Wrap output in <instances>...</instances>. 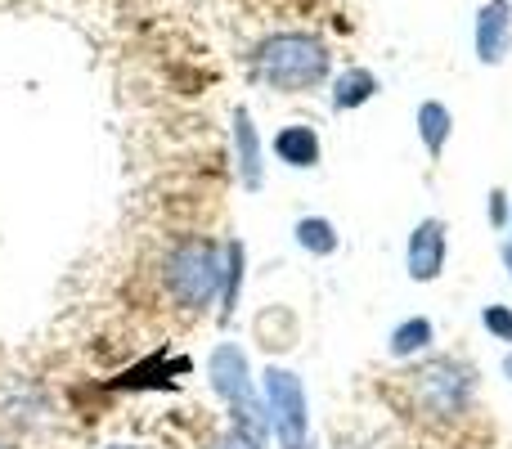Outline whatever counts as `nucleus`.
Segmentation results:
<instances>
[{"label": "nucleus", "mask_w": 512, "mask_h": 449, "mask_svg": "<svg viewBox=\"0 0 512 449\" xmlns=\"http://www.w3.org/2000/svg\"><path fill=\"white\" fill-rule=\"evenodd\" d=\"M400 400H405V414H414L423 427L450 432V427L468 423L477 414L481 373L468 355L432 351L423 360L405 364V373H400Z\"/></svg>", "instance_id": "obj_1"}, {"label": "nucleus", "mask_w": 512, "mask_h": 449, "mask_svg": "<svg viewBox=\"0 0 512 449\" xmlns=\"http://www.w3.org/2000/svg\"><path fill=\"white\" fill-rule=\"evenodd\" d=\"M248 77L270 95H310L333 81V50L324 45V36L301 27L270 32L252 45Z\"/></svg>", "instance_id": "obj_2"}, {"label": "nucleus", "mask_w": 512, "mask_h": 449, "mask_svg": "<svg viewBox=\"0 0 512 449\" xmlns=\"http://www.w3.org/2000/svg\"><path fill=\"white\" fill-rule=\"evenodd\" d=\"M221 274H225V238L212 234H180L158 261L162 297L171 301V310H180L189 319L216 315Z\"/></svg>", "instance_id": "obj_3"}, {"label": "nucleus", "mask_w": 512, "mask_h": 449, "mask_svg": "<svg viewBox=\"0 0 512 449\" xmlns=\"http://www.w3.org/2000/svg\"><path fill=\"white\" fill-rule=\"evenodd\" d=\"M203 373H207V391H212L216 405L225 409V423L270 445V418H265V400H261V373L252 369V355L243 351V342L221 337V342L207 351Z\"/></svg>", "instance_id": "obj_4"}, {"label": "nucleus", "mask_w": 512, "mask_h": 449, "mask_svg": "<svg viewBox=\"0 0 512 449\" xmlns=\"http://www.w3.org/2000/svg\"><path fill=\"white\" fill-rule=\"evenodd\" d=\"M261 400L270 418L274 449H315V423H310V391L306 378L288 364H265L261 369Z\"/></svg>", "instance_id": "obj_5"}, {"label": "nucleus", "mask_w": 512, "mask_h": 449, "mask_svg": "<svg viewBox=\"0 0 512 449\" xmlns=\"http://www.w3.org/2000/svg\"><path fill=\"white\" fill-rule=\"evenodd\" d=\"M230 149H234V180H239V189L243 194H261L265 171H270V144H265L252 108L243 104L230 113Z\"/></svg>", "instance_id": "obj_6"}, {"label": "nucleus", "mask_w": 512, "mask_h": 449, "mask_svg": "<svg viewBox=\"0 0 512 449\" xmlns=\"http://www.w3.org/2000/svg\"><path fill=\"white\" fill-rule=\"evenodd\" d=\"M450 270V225L441 216H423L405 238V274L409 283H436Z\"/></svg>", "instance_id": "obj_7"}, {"label": "nucleus", "mask_w": 512, "mask_h": 449, "mask_svg": "<svg viewBox=\"0 0 512 449\" xmlns=\"http://www.w3.org/2000/svg\"><path fill=\"white\" fill-rule=\"evenodd\" d=\"M472 50H477V63L504 68L512 54V0H481L477 23H472Z\"/></svg>", "instance_id": "obj_8"}, {"label": "nucleus", "mask_w": 512, "mask_h": 449, "mask_svg": "<svg viewBox=\"0 0 512 449\" xmlns=\"http://www.w3.org/2000/svg\"><path fill=\"white\" fill-rule=\"evenodd\" d=\"M270 158L288 171H315L324 162V140L310 122H283L270 140Z\"/></svg>", "instance_id": "obj_9"}, {"label": "nucleus", "mask_w": 512, "mask_h": 449, "mask_svg": "<svg viewBox=\"0 0 512 449\" xmlns=\"http://www.w3.org/2000/svg\"><path fill=\"white\" fill-rule=\"evenodd\" d=\"M243 288H248V243L243 238H225V274H221V301H216V324L230 328L239 319Z\"/></svg>", "instance_id": "obj_10"}, {"label": "nucleus", "mask_w": 512, "mask_h": 449, "mask_svg": "<svg viewBox=\"0 0 512 449\" xmlns=\"http://www.w3.org/2000/svg\"><path fill=\"white\" fill-rule=\"evenodd\" d=\"M382 90L378 72L364 68V63H351V68L333 72V81H328V108L333 113H360L364 104H373Z\"/></svg>", "instance_id": "obj_11"}, {"label": "nucleus", "mask_w": 512, "mask_h": 449, "mask_svg": "<svg viewBox=\"0 0 512 449\" xmlns=\"http://www.w3.org/2000/svg\"><path fill=\"white\" fill-rule=\"evenodd\" d=\"M436 351V319L432 315H405L400 324H391L387 333V360L414 364L423 355Z\"/></svg>", "instance_id": "obj_12"}, {"label": "nucleus", "mask_w": 512, "mask_h": 449, "mask_svg": "<svg viewBox=\"0 0 512 449\" xmlns=\"http://www.w3.org/2000/svg\"><path fill=\"white\" fill-rule=\"evenodd\" d=\"M414 126H418V144H423V153L432 162L445 158V149H450L454 140V113L450 104H441V99H423L414 113Z\"/></svg>", "instance_id": "obj_13"}, {"label": "nucleus", "mask_w": 512, "mask_h": 449, "mask_svg": "<svg viewBox=\"0 0 512 449\" xmlns=\"http://www.w3.org/2000/svg\"><path fill=\"white\" fill-rule=\"evenodd\" d=\"M292 243H297V252H306L310 261H328V256L342 252V229L328 221V216H297V221H292Z\"/></svg>", "instance_id": "obj_14"}, {"label": "nucleus", "mask_w": 512, "mask_h": 449, "mask_svg": "<svg viewBox=\"0 0 512 449\" xmlns=\"http://www.w3.org/2000/svg\"><path fill=\"white\" fill-rule=\"evenodd\" d=\"M45 391L36 387V382H23V378H14L9 382V396L0 400V414L9 418L14 427H36L45 418Z\"/></svg>", "instance_id": "obj_15"}, {"label": "nucleus", "mask_w": 512, "mask_h": 449, "mask_svg": "<svg viewBox=\"0 0 512 449\" xmlns=\"http://www.w3.org/2000/svg\"><path fill=\"white\" fill-rule=\"evenodd\" d=\"M481 328H486V337L490 342H499L508 351L512 346V306L508 301H490V306H481Z\"/></svg>", "instance_id": "obj_16"}, {"label": "nucleus", "mask_w": 512, "mask_h": 449, "mask_svg": "<svg viewBox=\"0 0 512 449\" xmlns=\"http://www.w3.org/2000/svg\"><path fill=\"white\" fill-rule=\"evenodd\" d=\"M486 221L499 234H512V194L508 189H490L486 194Z\"/></svg>", "instance_id": "obj_17"}, {"label": "nucleus", "mask_w": 512, "mask_h": 449, "mask_svg": "<svg viewBox=\"0 0 512 449\" xmlns=\"http://www.w3.org/2000/svg\"><path fill=\"white\" fill-rule=\"evenodd\" d=\"M203 449H270L265 441H256V436H248V432H239V427H230L225 423L221 432L212 436V441H207Z\"/></svg>", "instance_id": "obj_18"}, {"label": "nucleus", "mask_w": 512, "mask_h": 449, "mask_svg": "<svg viewBox=\"0 0 512 449\" xmlns=\"http://www.w3.org/2000/svg\"><path fill=\"white\" fill-rule=\"evenodd\" d=\"M499 265H504V274L512 279V234L504 238V243H499Z\"/></svg>", "instance_id": "obj_19"}, {"label": "nucleus", "mask_w": 512, "mask_h": 449, "mask_svg": "<svg viewBox=\"0 0 512 449\" xmlns=\"http://www.w3.org/2000/svg\"><path fill=\"white\" fill-rule=\"evenodd\" d=\"M99 449H153V445H144V441H108V445H99Z\"/></svg>", "instance_id": "obj_20"}, {"label": "nucleus", "mask_w": 512, "mask_h": 449, "mask_svg": "<svg viewBox=\"0 0 512 449\" xmlns=\"http://www.w3.org/2000/svg\"><path fill=\"white\" fill-rule=\"evenodd\" d=\"M499 373H504V378L512 382V346H508V351H504V360H499Z\"/></svg>", "instance_id": "obj_21"}, {"label": "nucleus", "mask_w": 512, "mask_h": 449, "mask_svg": "<svg viewBox=\"0 0 512 449\" xmlns=\"http://www.w3.org/2000/svg\"><path fill=\"white\" fill-rule=\"evenodd\" d=\"M0 449H18V441H9V436H0Z\"/></svg>", "instance_id": "obj_22"}]
</instances>
